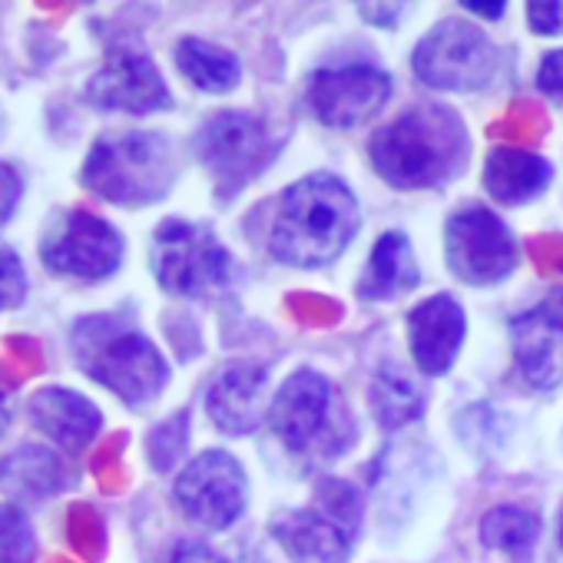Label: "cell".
Wrapping results in <instances>:
<instances>
[{
  "label": "cell",
  "mask_w": 563,
  "mask_h": 563,
  "mask_svg": "<svg viewBox=\"0 0 563 563\" xmlns=\"http://www.w3.org/2000/svg\"><path fill=\"white\" fill-rule=\"evenodd\" d=\"M362 212L355 192L332 173H312L278 196L268 252L292 268L332 265L358 235Z\"/></svg>",
  "instance_id": "1"
},
{
  "label": "cell",
  "mask_w": 563,
  "mask_h": 563,
  "mask_svg": "<svg viewBox=\"0 0 563 563\" xmlns=\"http://www.w3.org/2000/svg\"><path fill=\"white\" fill-rule=\"evenodd\" d=\"M467 130L444 107H418L378 126L368 140L375 173L395 189H431L467 163Z\"/></svg>",
  "instance_id": "2"
},
{
  "label": "cell",
  "mask_w": 563,
  "mask_h": 563,
  "mask_svg": "<svg viewBox=\"0 0 563 563\" xmlns=\"http://www.w3.org/2000/svg\"><path fill=\"white\" fill-rule=\"evenodd\" d=\"M77 368L110 388L130 408L153 405L166 382L169 365L163 352L123 316H87L70 332Z\"/></svg>",
  "instance_id": "3"
},
{
  "label": "cell",
  "mask_w": 563,
  "mask_h": 563,
  "mask_svg": "<svg viewBox=\"0 0 563 563\" xmlns=\"http://www.w3.org/2000/svg\"><path fill=\"white\" fill-rule=\"evenodd\" d=\"M179 156L163 133L130 130L100 136L80 169V183L113 206H153L169 196Z\"/></svg>",
  "instance_id": "4"
},
{
  "label": "cell",
  "mask_w": 563,
  "mask_h": 563,
  "mask_svg": "<svg viewBox=\"0 0 563 563\" xmlns=\"http://www.w3.org/2000/svg\"><path fill=\"white\" fill-rule=\"evenodd\" d=\"M362 527V497L345 481H322L309 507L272 520V537L292 563H349Z\"/></svg>",
  "instance_id": "5"
},
{
  "label": "cell",
  "mask_w": 563,
  "mask_h": 563,
  "mask_svg": "<svg viewBox=\"0 0 563 563\" xmlns=\"http://www.w3.org/2000/svg\"><path fill=\"white\" fill-rule=\"evenodd\" d=\"M150 268L166 292L202 299L229 286L232 255L212 229L186 219H166L153 232Z\"/></svg>",
  "instance_id": "6"
},
{
  "label": "cell",
  "mask_w": 563,
  "mask_h": 563,
  "mask_svg": "<svg viewBox=\"0 0 563 563\" xmlns=\"http://www.w3.org/2000/svg\"><path fill=\"white\" fill-rule=\"evenodd\" d=\"M500 54L494 41L471 21L451 18L441 21L421 44L415 47L411 67L421 84L448 93H474L484 90L497 77Z\"/></svg>",
  "instance_id": "7"
},
{
  "label": "cell",
  "mask_w": 563,
  "mask_h": 563,
  "mask_svg": "<svg viewBox=\"0 0 563 563\" xmlns=\"http://www.w3.org/2000/svg\"><path fill=\"white\" fill-rule=\"evenodd\" d=\"M126 242L123 235L87 209H70L54 216L41 239V262L54 275L100 282L110 278L123 265Z\"/></svg>",
  "instance_id": "8"
},
{
  "label": "cell",
  "mask_w": 563,
  "mask_h": 563,
  "mask_svg": "<svg viewBox=\"0 0 563 563\" xmlns=\"http://www.w3.org/2000/svg\"><path fill=\"white\" fill-rule=\"evenodd\" d=\"M448 268L467 286H497L517 268V242L510 229L484 206H464L444 229Z\"/></svg>",
  "instance_id": "9"
},
{
  "label": "cell",
  "mask_w": 563,
  "mask_h": 563,
  "mask_svg": "<svg viewBox=\"0 0 563 563\" xmlns=\"http://www.w3.org/2000/svg\"><path fill=\"white\" fill-rule=\"evenodd\" d=\"M192 146H196V156L206 166V173L225 192L255 179L272 156V140H268L265 120L255 113H242V110H222V113L209 117L199 126Z\"/></svg>",
  "instance_id": "10"
},
{
  "label": "cell",
  "mask_w": 563,
  "mask_h": 563,
  "mask_svg": "<svg viewBox=\"0 0 563 563\" xmlns=\"http://www.w3.org/2000/svg\"><path fill=\"white\" fill-rule=\"evenodd\" d=\"M268 428L292 454H319L335 431V388L316 368L286 378L268 405Z\"/></svg>",
  "instance_id": "11"
},
{
  "label": "cell",
  "mask_w": 563,
  "mask_h": 563,
  "mask_svg": "<svg viewBox=\"0 0 563 563\" xmlns=\"http://www.w3.org/2000/svg\"><path fill=\"white\" fill-rule=\"evenodd\" d=\"M173 494L192 523L206 530H229L245 510L249 481L229 451H202L183 467Z\"/></svg>",
  "instance_id": "12"
},
{
  "label": "cell",
  "mask_w": 563,
  "mask_h": 563,
  "mask_svg": "<svg viewBox=\"0 0 563 563\" xmlns=\"http://www.w3.org/2000/svg\"><path fill=\"white\" fill-rule=\"evenodd\" d=\"M391 97V77L375 64H345L316 70L306 100L319 123L332 130H352L382 113Z\"/></svg>",
  "instance_id": "13"
},
{
  "label": "cell",
  "mask_w": 563,
  "mask_h": 563,
  "mask_svg": "<svg viewBox=\"0 0 563 563\" xmlns=\"http://www.w3.org/2000/svg\"><path fill=\"white\" fill-rule=\"evenodd\" d=\"M87 100L97 110H113V113H159L173 107L169 87L156 64L146 54L120 51L113 54L87 84Z\"/></svg>",
  "instance_id": "14"
},
{
  "label": "cell",
  "mask_w": 563,
  "mask_h": 563,
  "mask_svg": "<svg viewBox=\"0 0 563 563\" xmlns=\"http://www.w3.org/2000/svg\"><path fill=\"white\" fill-rule=\"evenodd\" d=\"M510 345L520 375L540 388L553 391L563 385V292H553L537 309L510 319Z\"/></svg>",
  "instance_id": "15"
},
{
  "label": "cell",
  "mask_w": 563,
  "mask_h": 563,
  "mask_svg": "<svg viewBox=\"0 0 563 563\" xmlns=\"http://www.w3.org/2000/svg\"><path fill=\"white\" fill-rule=\"evenodd\" d=\"M464 335H467V319L454 296H444V292L431 296L408 312L411 358L431 378H441L454 368Z\"/></svg>",
  "instance_id": "16"
},
{
  "label": "cell",
  "mask_w": 563,
  "mask_h": 563,
  "mask_svg": "<svg viewBox=\"0 0 563 563\" xmlns=\"http://www.w3.org/2000/svg\"><path fill=\"white\" fill-rule=\"evenodd\" d=\"M268 368L255 362H235L225 365L209 391H206V415L222 434H252L262 418L268 415Z\"/></svg>",
  "instance_id": "17"
},
{
  "label": "cell",
  "mask_w": 563,
  "mask_h": 563,
  "mask_svg": "<svg viewBox=\"0 0 563 563\" xmlns=\"http://www.w3.org/2000/svg\"><path fill=\"white\" fill-rule=\"evenodd\" d=\"M27 415L34 428H41L57 448L70 454L87 451L103 428V411L87 395L60 388V385L37 388L27 401Z\"/></svg>",
  "instance_id": "18"
},
{
  "label": "cell",
  "mask_w": 563,
  "mask_h": 563,
  "mask_svg": "<svg viewBox=\"0 0 563 563\" xmlns=\"http://www.w3.org/2000/svg\"><path fill=\"white\" fill-rule=\"evenodd\" d=\"M67 461L44 444H21L0 457V490L21 504H41L70 487Z\"/></svg>",
  "instance_id": "19"
},
{
  "label": "cell",
  "mask_w": 563,
  "mask_h": 563,
  "mask_svg": "<svg viewBox=\"0 0 563 563\" xmlns=\"http://www.w3.org/2000/svg\"><path fill=\"white\" fill-rule=\"evenodd\" d=\"M418 282H421V268H418L411 239L401 229H388L375 242V249L358 275V299L388 302V299H398V296L418 289Z\"/></svg>",
  "instance_id": "20"
},
{
  "label": "cell",
  "mask_w": 563,
  "mask_h": 563,
  "mask_svg": "<svg viewBox=\"0 0 563 563\" xmlns=\"http://www.w3.org/2000/svg\"><path fill=\"white\" fill-rule=\"evenodd\" d=\"M553 179V166L530 150L497 146L484 159V189L507 206H523L537 199Z\"/></svg>",
  "instance_id": "21"
},
{
  "label": "cell",
  "mask_w": 563,
  "mask_h": 563,
  "mask_svg": "<svg viewBox=\"0 0 563 563\" xmlns=\"http://www.w3.org/2000/svg\"><path fill=\"white\" fill-rule=\"evenodd\" d=\"M179 74L206 93H229L242 80V64L232 51L216 47L202 37H183L173 51Z\"/></svg>",
  "instance_id": "22"
},
{
  "label": "cell",
  "mask_w": 563,
  "mask_h": 563,
  "mask_svg": "<svg viewBox=\"0 0 563 563\" xmlns=\"http://www.w3.org/2000/svg\"><path fill=\"white\" fill-rule=\"evenodd\" d=\"M368 401H372V411H375L378 424L388 428V431L418 421L424 405H428L418 382L405 368H398L391 362L378 368V375L372 382V391H368Z\"/></svg>",
  "instance_id": "23"
},
{
  "label": "cell",
  "mask_w": 563,
  "mask_h": 563,
  "mask_svg": "<svg viewBox=\"0 0 563 563\" xmlns=\"http://www.w3.org/2000/svg\"><path fill=\"white\" fill-rule=\"evenodd\" d=\"M477 533H481V543L490 547V550H500L507 556H527L537 547L540 520H537V514H530L523 507L500 504V507H490L481 517Z\"/></svg>",
  "instance_id": "24"
},
{
  "label": "cell",
  "mask_w": 563,
  "mask_h": 563,
  "mask_svg": "<svg viewBox=\"0 0 563 563\" xmlns=\"http://www.w3.org/2000/svg\"><path fill=\"white\" fill-rule=\"evenodd\" d=\"M37 533L27 514L14 504H0V563H34Z\"/></svg>",
  "instance_id": "25"
},
{
  "label": "cell",
  "mask_w": 563,
  "mask_h": 563,
  "mask_svg": "<svg viewBox=\"0 0 563 563\" xmlns=\"http://www.w3.org/2000/svg\"><path fill=\"white\" fill-rule=\"evenodd\" d=\"M27 299V272L21 255L0 239V312H11Z\"/></svg>",
  "instance_id": "26"
},
{
  "label": "cell",
  "mask_w": 563,
  "mask_h": 563,
  "mask_svg": "<svg viewBox=\"0 0 563 563\" xmlns=\"http://www.w3.org/2000/svg\"><path fill=\"white\" fill-rule=\"evenodd\" d=\"M186 448V415L159 424L150 438V457L156 464V471H169L176 464V457L183 454Z\"/></svg>",
  "instance_id": "27"
},
{
  "label": "cell",
  "mask_w": 563,
  "mask_h": 563,
  "mask_svg": "<svg viewBox=\"0 0 563 563\" xmlns=\"http://www.w3.org/2000/svg\"><path fill=\"white\" fill-rule=\"evenodd\" d=\"M537 90L563 110V51H550L537 70Z\"/></svg>",
  "instance_id": "28"
},
{
  "label": "cell",
  "mask_w": 563,
  "mask_h": 563,
  "mask_svg": "<svg viewBox=\"0 0 563 563\" xmlns=\"http://www.w3.org/2000/svg\"><path fill=\"white\" fill-rule=\"evenodd\" d=\"M527 24H530L533 34L560 37L563 34V4H530L527 8Z\"/></svg>",
  "instance_id": "29"
},
{
  "label": "cell",
  "mask_w": 563,
  "mask_h": 563,
  "mask_svg": "<svg viewBox=\"0 0 563 563\" xmlns=\"http://www.w3.org/2000/svg\"><path fill=\"white\" fill-rule=\"evenodd\" d=\"M169 563H225V553H216L202 540H179L169 553Z\"/></svg>",
  "instance_id": "30"
},
{
  "label": "cell",
  "mask_w": 563,
  "mask_h": 563,
  "mask_svg": "<svg viewBox=\"0 0 563 563\" xmlns=\"http://www.w3.org/2000/svg\"><path fill=\"white\" fill-rule=\"evenodd\" d=\"M11 391H14V385L4 378V372H0V438H4V431H8V428H11V421H14Z\"/></svg>",
  "instance_id": "31"
},
{
  "label": "cell",
  "mask_w": 563,
  "mask_h": 563,
  "mask_svg": "<svg viewBox=\"0 0 563 563\" xmlns=\"http://www.w3.org/2000/svg\"><path fill=\"white\" fill-rule=\"evenodd\" d=\"M464 11H471V14H484L487 21H500V18H504V11H507V4H477V0H467Z\"/></svg>",
  "instance_id": "32"
},
{
  "label": "cell",
  "mask_w": 563,
  "mask_h": 563,
  "mask_svg": "<svg viewBox=\"0 0 563 563\" xmlns=\"http://www.w3.org/2000/svg\"><path fill=\"white\" fill-rule=\"evenodd\" d=\"M225 563H265L258 553H235V556H225Z\"/></svg>",
  "instance_id": "33"
}]
</instances>
